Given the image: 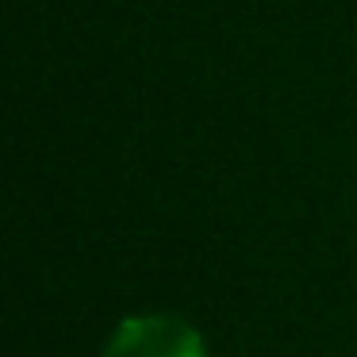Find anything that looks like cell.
Instances as JSON below:
<instances>
[{"mask_svg":"<svg viewBox=\"0 0 357 357\" xmlns=\"http://www.w3.org/2000/svg\"><path fill=\"white\" fill-rule=\"evenodd\" d=\"M104 357H208L204 342L185 319L135 315L116 326Z\"/></svg>","mask_w":357,"mask_h":357,"instance_id":"6da1fadb","label":"cell"}]
</instances>
